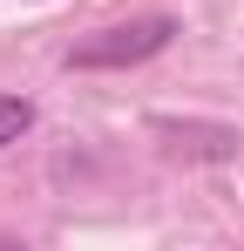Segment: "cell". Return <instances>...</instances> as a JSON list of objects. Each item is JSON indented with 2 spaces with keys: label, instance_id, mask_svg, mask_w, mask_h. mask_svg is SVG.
I'll return each mask as SVG.
<instances>
[{
  "label": "cell",
  "instance_id": "cell-1",
  "mask_svg": "<svg viewBox=\"0 0 244 251\" xmlns=\"http://www.w3.org/2000/svg\"><path fill=\"white\" fill-rule=\"evenodd\" d=\"M170 41H176V21H170V14H136V21H116V27L75 41L68 68H136V61L163 54Z\"/></svg>",
  "mask_w": 244,
  "mask_h": 251
},
{
  "label": "cell",
  "instance_id": "cell-2",
  "mask_svg": "<svg viewBox=\"0 0 244 251\" xmlns=\"http://www.w3.org/2000/svg\"><path fill=\"white\" fill-rule=\"evenodd\" d=\"M27 129H34V102H27V95H0V150L21 143Z\"/></svg>",
  "mask_w": 244,
  "mask_h": 251
}]
</instances>
